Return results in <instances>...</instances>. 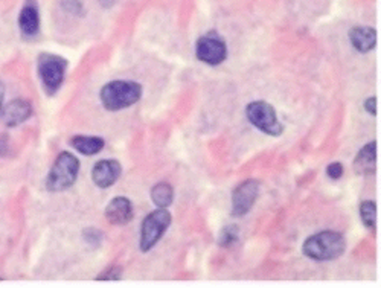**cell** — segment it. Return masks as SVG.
<instances>
[{
	"instance_id": "277c9868",
	"label": "cell",
	"mask_w": 381,
	"mask_h": 288,
	"mask_svg": "<svg viewBox=\"0 0 381 288\" xmlns=\"http://www.w3.org/2000/svg\"><path fill=\"white\" fill-rule=\"evenodd\" d=\"M67 62L55 54H40L37 60V73L48 95H55L64 81Z\"/></svg>"
},
{
	"instance_id": "9c48e42d",
	"label": "cell",
	"mask_w": 381,
	"mask_h": 288,
	"mask_svg": "<svg viewBox=\"0 0 381 288\" xmlns=\"http://www.w3.org/2000/svg\"><path fill=\"white\" fill-rule=\"evenodd\" d=\"M122 174V166L114 159H105V161H99L95 163L94 170H91V179L98 188L107 189L113 186L119 180Z\"/></svg>"
},
{
	"instance_id": "30bf717a",
	"label": "cell",
	"mask_w": 381,
	"mask_h": 288,
	"mask_svg": "<svg viewBox=\"0 0 381 288\" xmlns=\"http://www.w3.org/2000/svg\"><path fill=\"white\" fill-rule=\"evenodd\" d=\"M33 115V105L26 100H14L0 110V120L6 127H17Z\"/></svg>"
},
{
	"instance_id": "9a60e30c",
	"label": "cell",
	"mask_w": 381,
	"mask_h": 288,
	"mask_svg": "<svg viewBox=\"0 0 381 288\" xmlns=\"http://www.w3.org/2000/svg\"><path fill=\"white\" fill-rule=\"evenodd\" d=\"M104 139L98 136H73L71 139V145L84 156H94L104 148Z\"/></svg>"
},
{
	"instance_id": "5b68a950",
	"label": "cell",
	"mask_w": 381,
	"mask_h": 288,
	"mask_svg": "<svg viewBox=\"0 0 381 288\" xmlns=\"http://www.w3.org/2000/svg\"><path fill=\"white\" fill-rule=\"evenodd\" d=\"M172 217L166 208H157L156 210L150 212V214L143 218L141 227V250L142 252H148L154 247L159 240L163 237L168 227L171 226Z\"/></svg>"
},
{
	"instance_id": "7c38bea8",
	"label": "cell",
	"mask_w": 381,
	"mask_h": 288,
	"mask_svg": "<svg viewBox=\"0 0 381 288\" xmlns=\"http://www.w3.org/2000/svg\"><path fill=\"white\" fill-rule=\"evenodd\" d=\"M19 28L23 37H35L40 29V12L37 0H26L19 16Z\"/></svg>"
},
{
	"instance_id": "8992f818",
	"label": "cell",
	"mask_w": 381,
	"mask_h": 288,
	"mask_svg": "<svg viewBox=\"0 0 381 288\" xmlns=\"http://www.w3.org/2000/svg\"><path fill=\"white\" fill-rule=\"evenodd\" d=\"M246 116L251 123V125L256 127L258 130H261L265 134L279 136L284 132V127H282L278 119L276 110H274L273 105L269 102H250L246 109Z\"/></svg>"
},
{
	"instance_id": "8fae6325",
	"label": "cell",
	"mask_w": 381,
	"mask_h": 288,
	"mask_svg": "<svg viewBox=\"0 0 381 288\" xmlns=\"http://www.w3.org/2000/svg\"><path fill=\"white\" fill-rule=\"evenodd\" d=\"M134 217V208L127 197H116L105 208V218L109 223L124 226L132 222Z\"/></svg>"
},
{
	"instance_id": "2e32d148",
	"label": "cell",
	"mask_w": 381,
	"mask_h": 288,
	"mask_svg": "<svg viewBox=\"0 0 381 288\" xmlns=\"http://www.w3.org/2000/svg\"><path fill=\"white\" fill-rule=\"evenodd\" d=\"M151 200L156 204L157 208H168L174 200V189L171 185L165 183H157L151 189Z\"/></svg>"
},
{
	"instance_id": "e0dca14e",
	"label": "cell",
	"mask_w": 381,
	"mask_h": 288,
	"mask_svg": "<svg viewBox=\"0 0 381 288\" xmlns=\"http://www.w3.org/2000/svg\"><path fill=\"white\" fill-rule=\"evenodd\" d=\"M377 204L372 200H366L360 204V217L363 224L371 231H375L377 223Z\"/></svg>"
},
{
	"instance_id": "52a82bcc",
	"label": "cell",
	"mask_w": 381,
	"mask_h": 288,
	"mask_svg": "<svg viewBox=\"0 0 381 288\" xmlns=\"http://www.w3.org/2000/svg\"><path fill=\"white\" fill-rule=\"evenodd\" d=\"M195 55L200 62L209 66H218L227 57V46L221 35L217 33H208L202 35L195 43Z\"/></svg>"
},
{
	"instance_id": "5bb4252c",
	"label": "cell",
	"mask_w": 381,
	"mask_h": 288,
	"mask_svg": "<svg viewBox=\"0 0 381 288\" xmlns=\"http://www.w3.org/2000/svg\"><path fill=\"white\" fill-rule=\"evenodd\" d=\"M375 163H377V143L371 142L368 145H364L360 153L357 154L354 161V168L358 174H373L375 172Z\"/></svg>"
},
{
	"instance_id": "ffe728a7",
	"label": "cell",
	"mask_w": 381,
	"mask_h": 288,
	"mask_svg": "<svg viewBox=\"0 0 381 288\" xmlns=\"http://www.w3.org/2000/svg\"><path fill=\"white\" fill-rule=\"evenodd\" d=\"M84 240H86V242L90 246H99L103 242V233L101 231L96 229H87L84 231Z\"/></svg>"
},
{
	"instance_id": "cb8c5ba5",
	"label": "cell",
	"mask_w": 381,
	"mask_h": 288,
	"mask_svg": "<svg viewBox=\"0 0 381 288\" xmlns=\"http://www.w3.org/2000/svg\"><path fill=\"white\" fill-rule=\"evenodd\" d=\"M3 96H5V87L0 81V110H2V104H3Z\"/></svg>"
},
{
	"instance_id": "ba28073f",
	"label": "cell",
	"mask_w": 381,
	"mask_h": 288,
	"mask_svg": "<svg viewBox=\"0 0 381 288\" xmlns=\"http://www.w3.org/2000/svg\"><path fill=\"white\" fill-rule=\"evenodd\" d=\"M259 194V181L246 180L232 192V215L242 217L254 206Z\"/></svg>"
},
{
	"instance_id": "7a4b0ae2",
	"label": "cell",
	"mask_w": 381,
	"mask_h": 288,
	"mask_svg": "<svg viewBox=\"0 0 381 288\" xmlns=\"http://www.w3.org/2000/svg\"><path fill=\"white\" fill-rule=\"evenodd\" d=\"M142 96V86L139 82L116 80L107 84L101 89V102L107 110L119 111L127 107H132L133 104L141 100Z\"/></svg>"
},
{
	"instance_id": "603a6c76",
	"label": "cell",
	"mask_w": 381,
	"mask_h": 288,
	"mask_svg": "<svg viewBox=\"0 0 381 288\" xmlns=\"http://www.w3.org/2000/svg\"><path fill=\"white\" fill-rule=\"evenodd\" d=\"M10 150V143H8V136H0V157H5Z\"/></svg>"
},
{
	"instance_id": "6da1fadb",
	"label": "cell",
	"mask_w": 381,
	"mask_h": 288,
	"mask_svg": "<svg viewBox=\"0 0 381 288\" xmlns=\"http://www.w3.org/2000/svg\"><path fill=\"white\" fill-rule=\"evenodd\" d=\"M346 240L342 233L324 231L305 240L302 252L314 261H333L345 253Z\"/></svg>"
},
{
	"instance_id": "7402d4cb",
	"label": "cell",
	"mask_w": 381,
	"mask_h": 288,
	"mask_svg": "<svg viewBox=\"0 0 381 288\" xmlns=\"http://www.w3.org/2000/svg\"><path fill=\"white\" fill-rule=\"evenodd\" d=\"M364 109L368 110L371 115L375 116L377 115V98L375 96L368 98V100L364 101Z\"/></svg>"
},
{
	"instance_id": "4fadbf2b",
	"label": "cell",
	"mask_w": 381,
	"mask_h": 288,
	"mask_svg": "<svg viewBox=\"0 0 381 288\" xmlns=\"http://www.w3.org/2000/svg\"><path fill=\"white\" fill-rule=\"evenodd\" d=\"M349 42L353 48L362 54L372 51L377 44V33L375 29L368 26H355L349 31Z\"/></svg>"
},
{
	"instance_id": "d6986e66",
	"label": "cell",
	"mask_w": 381,
	"mask_h": 288,
	"mask_svg": "<svg viewBox=\"0 0 381 288\" xmlns=\"http://www.w3.org/2000/svg\"><path fill=\"white\" fill-rule=\"evenodd\" d=\"M122 278L121 267H109L105 269L101 275L96 276V280H119Z\"/></svg>"
},
{
	"instance_id": "3957f363",
	"label": "cell",
	"mask_w": 381,
	"mask_h": 288,
	"mask_svg": "<svg viewBox=\"0 0 381 288\" xmlns=\"http://www.w3.org/2000/svg\"><path fill=\"white\" fill-rule=\"evenodd\" d=\"M80 161L69 151H63L53 162L52 168L46 177V189L51 192L66 191L78 179Z\"/></svg>"
},
{
	"instance_id": "ac0fdd59",
	"label": "cell",
	"mask_w": 381,
	"mask_h": 288,
	"mask_svg": "<svg viewBox=\"0 0 381 288\" xmlns=\"http://www.w3.org/2000/svg\"><path fill=\"white\" fill-rule=\"evenodd\" d=\"M238 235H240V229L236 224H229L226 226L223 231L220 232L218 237V244L221 247H231L233 246L236 241H238Z\"/></svg>"
},
{
	"instance_id": "44dd1931",
	"label": "cell",
	"mask_w": 381,
	"mask_h": 288,
	"mask_svg": "<svg viewBox=\"0 0 381 288\" xmlns=\"http://www.w3.org/2000/svg\"><path fill=\"white\" fill-rule=\"evenodd\" d=\"M326 174H328V177L333 180H339L343 176V165L340 162L330 163L326 168Z\"/></svg>"
}]
</instances>
